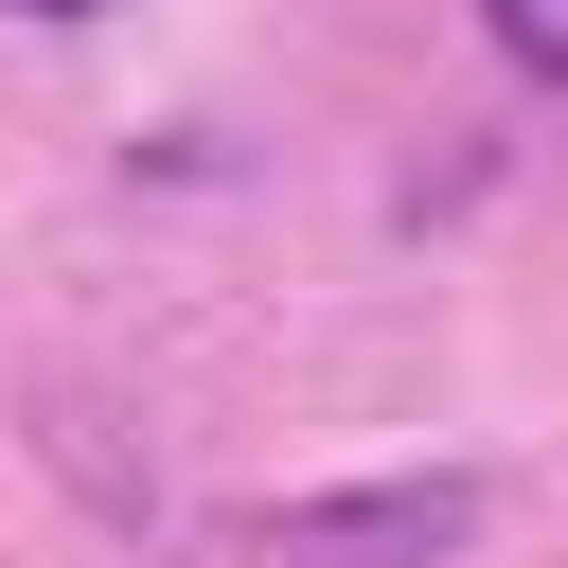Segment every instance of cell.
<instances>
[{
    "label": "cell",
    "instance_id": "6da1fadb",
    "mask_svg": "<svg viewBox=\"0 0 568 568\" xmlns=\"http://www.w3.org/2000/svg\"><path fill=\"white\" fill-rule=\"evenodd\" d=\"M479 532V479H337V497H266L248 550L284 568H444Z\"/></svg>",
    "mask_w": 568,
    "mask_h": 568
},
{
    "label": "cell",
    "instance_id": "7a4b0ae2",
    "mask_svg": "<svg viewBox=\"0 0 568 568\" xmlns=\"http://www.w3.org/2000/svg\"><path fill=\"white\" fill-rule=\"evenodd\" d=\"M479 18H497V53H515L532 89H568V0H479Z\"/></svg>",
    "mask_w": 568,
    "mask_h": 568
},
{
    "label": "cell",
    "instance_id": "3957f363",
    "mask_svg": "<svg viewBox=\"0 0 568 568\" xmlns=\"http://www.w3.org/2000/svg\"><path fill=\"white\" fill-rule=\"evenodd\" d=\"M18 18H106V0H18Z\"/></svg>",
    "mask_w": 568,
    "mask_h": 568
}]
</instances>
